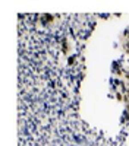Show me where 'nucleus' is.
Instances as JSON below:
<instances>
[{"label": "nucleus", "mask_w": 129, "mask_h": 146, "mask_svg": "<svg viewBox=\"0 0 129 146\" xmlns=\"http://www.w3.org/2000/svg\"><path fill=\"white\" fill-rule=\"evenodd\" d=\"M60 50H62V53L65 54V56H72L70 53H72V44H70V41H69V38L68 36H65V38H62L60 40Z\"/></svg>", "instance_id": "f257e3e1"}, {"label": "nucleus", "mask_w": 129, "mask_h": 146, "mask_svg": "<svg viewBox=\"0 0 129 146\" xmlns=\"http://www.w3.org/2000/svg\"><path fill=\"white\" fill-rule=\"evenodd\" d=\"M76 62H78V56H76V54H72V56L68 57V64H69V66H75Z\"/></svg>", "instance_id": "f03ea898"}]
</instances>
